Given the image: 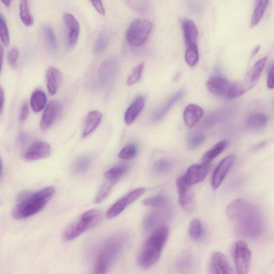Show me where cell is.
Listing matches in <instances>:
<instances>
[{"instance_id":"obj_1","label":"cell","mask_w":274,"mask_h":274,"mask_svg":"<svg viewBox=\"0 0 274 274\" xmlns=\"http://www.w3.org/2000/svg\"><path fill=\"white\" fill-rule=\"evenodd\" d=\"M226 213L240 236L248 238L260 236L264 230V220L260 210L252 203L244 199L235 200L228 204Z\"/></svg>"},{"instance_id":"obj_2","label":"cell","mask_w":274,"mask_h":274,"mask_svg":"<svg viewBox=\"0 0 274 274\" xmlns=\"http://www.w3.org/2000/svg\"><path fill=\"white\" fill-rule=\"evenodd\" d=\"M55 192V188L50 186L33 194H22L20 196L18 203L12 210V217L20 220L36 215L44 209Z\"/></svg>"},{"instance_id":"obj_3","label":"cell","mask_w":274,"mask_h":274,"mask_svg":"<svg viewBox=\"0 0 274 274\" xmlns=\"http://www.w3.org/2000/svg\"><path fill=\"white\" fill-rule=\"evenodd\" d=\"M169 233L168 228L162 226L156 228L151 234L138 256V262L141 268L148 269L158 262L168 240Z\"/></svg>"},{"instance_id":"obj_4","label":"cell","mask_w":274,"mask_h":274,"mask_svg":"<svg viewBox=\"0 0 274 274\" xmlns=\"http://www.w3.org/2000/svg\"><path fill=\"white\" fill-rule=\"evenodd\" d=\"M102 212L98 210L92 209L82 213L68 227L64 232L65 240H72L80 236L82 233L96 226L100 222Z\"/></svg>"},{"instance_id":"obj_5","label":"cell","mask_w":274,"mask_h":274,"mask_svg":"<svg viewBox=\"0 0 274 274\" xmlns=\"http://www.w3.org/2000/svg\"><path fill=\"white\" fill-rule=\"evenodd\" d=\"M126 242L124 235H116L106 240L98 251L94 268L106 272L116 260Z\"/></svg>"},{"instance_id":"obj_6","label":"cell","mask_w":274,"mask_h":274,"mask_svg":"<svg viewBox=\"0 0 274 274\" xmlns=\"http://www.w3.org/2000/svg\"><path fill=\"white\" fill-rule=\"evenodd\" d=\"M267 62L268 58L266 57L258 60L246 74L244 79L232 83L228 98H238L254 88L260 80Z\"/></svg>"},{"instance_id":"obj_7","label":"cell","mask_w":274,"mask_h":274,"mask_svg":"<svg viewBox=\"0 0 274 274\" xmlns=\"http://www.w3.org/2000/svg\"><path fill=\"white\" fill-rule=\"evenodd\" d=\"M153 24L147 20L137 19L128 29L126 40L132 46H142L146 42L152 32Z\"/></svg>"},{"instance_id":"obj_8","label":"cell","mask_w":274,"mask_h":274,"mask_svg":"<svg viewBox=\"0 0 274 274\" xmlns=\"http://www.w3.org/2000/svg\"><path fill=\"white\" fill-rule=\"evenodd\" d=\"M251 258L252 254L247 244L244 241L237 242L234 250V260L238 274H248Z\"/></svg>"},{"instance_id":"obj_9","label":"cell","mask_w":274,"mask_h":274,"mask_svg":"<svg viewBox=\"0 0 274 274\" xmlns=\"http://www.w3.org/2000/svg\"><path fill=\"white\" fill-rule=\"evenodd\" d=\"M146 192V188H140L133 190L117 201L106 212V218L112 219L118 216L124 210L136 200H138Z\"/></svg>"},{"instance_id":"obj_10","label":"cell","mask_w":274,"mask_h":274,"mask_svg":"<svg viewBox=\"0 0 274 274\" xmlns=\"http://www.w3.org/2000/svg\"><path fill=\"white\" fill-rule=\"evenodd\" d=\"M178 203L186 212H192L194 208V194L192 186L186 184L182 176L176 180Z\"/></svg>"},{"instance_id":"obj_11","label":"cell","mask_w":274,"mask_h":274,"mask_svg":"<svg viewBox=\"0 0 274 274\" xmlns=\"http://www.w3.org/2000/svg\"><path fill=\"white\" fill-rule=\"evenodd\" d=\"M118 62L115 58L106 60L100 65L98 70V80L102 87L111 84L116 74Z\"/></svg>"},{"instance_id":"obj_12","label":"cell","mask_w":274,"mask_h":274,"mask_svg":"<svg viewBox=\"0 0 274 274\" xmlns=\"http://www.w3.org/2000/svg\"><path fill=\"white\" fill-rule=\"evenodd\" d=\"M210 165L196 164L189 167L182 178L186 184L190 186L202 182L208 173Z\"/></svg>"},{"instance_id":"obj_13","label":"cell","mask_w":274,"mask_h":274,"mask_svg":"<svg viewBox=\"0 0 274 274\" xmlns=\"http://www.w3.org/2000/svg\"><path fill=\"white\" fill-rule=\"evenodd\" d=\"M234 162V157L232 155L225 157L218 165L212 180V187L214 190H217L222 184L228 172L230 170Z\"/></svg>"},{"instance_id":"obj_14","label":"cell","mask_w":274,"mask_h":274,"mask_svg":"<svg viewBox=\"0 0 274 274\" xmlns=\"http://www.w3.org/2000/svg\"><path fill=\"white\" fill-rule=\"evenodd\" d=\"M52 153L50 144L43 141H36L29 148L25 155L28 162L39 160L49 157Z\"/></svg>"},{"instance_id":"obj_15","label":"cell","mask_w":274,"mask_h":274,"mask_svg":"<svg viewBox=\"0 0 274 274\" xmlns=\"http://www.w3.org/2000/svg\"><path fill=\"white\" fill-rule=\"evenodd\" d=\"M62 104L57 100L51 101L46 108L42 118V130H48L54 123L62 112Z\"/></svg>"},{"instance_id":"obj_16","label":"cell","mask_w":274,"mask_h":274,"mask_svg":"<svg viewBox=\"0 0 274 274\" xmlns=\"http://www.w3.org/2000/svg\"><path fill=\"white\" fill-rule=\"evenodd\" d=\"M212 274H232V270L226 256L220 252L213 254L210 260Z\"/></svg>"},{"instance_id":"obj_17","label":"cell","mask_w":274,"mask_h":274,"mask_svg":"<svg viewBox=\"0 0 274 274\" xmlns=\"http://www.w3.org/2000/svg\"><path fill=\"white\" fill-rule=\"evenodd\" d=\"M232 83L226 78L215 76L210 78L207 82V88L210 92L215 95L228 97Z\"/></svg>"},{"instance_id":"obj_18","label":"cell","mask_w":274,"mask_h":274,"mask_svg":"<svg viewBox=\"0 0 274 274\" xmlns=\"http://www.w3.org/2000/svg\"><path fill=\"white\" fill-rule=\"evenodd\" d=\"M65 24L68 30V44L72 48L77 43L80 32V24L72 14H66L64 16Z\"/></svg>"},{"instance_id":"obj_19","label":"cell","mask_w":274,"mask_h":274,"mask_svg":"<svg viewBox=\"0 0 274 274\" xmlns=\"http://www.w3.org/2000/svg\"><path fill=\"white\" fill-rule=\"evenodd\" d=\"M185 95V92L184 90H180L176 93L174 94L171 96L168 100L162 104L154 112L152 120L155 122L162 120L171 109L172 106Z\"/></svg>"},{"instance_id":"obj_20","label":"cell","mask_w":274,"mask_h":274,"mask_svg":"<svg viewBox=\"0 0 274 274\" xmlns=\"http://www.w3.org/2000/svg\"><path fill=\"white\" fill-rule=\"evenodd\" d=\"M204 115L203 110L198 105L190 104L186 106L184 118L186 126L192 128L199 122Z\"/></svg>"},{"instance_id":"obj_21","label":"cell","mask_w":274,"mask_h":274,"mask_svg":"<svg viewBox=\"0 0 274 274\" xmlns=\"http://www.w3.org/2000/svg\"><path fill=\"white\" fill-rule=\"evenodd\" d=\"M182 26L187 48L196 44L198 36V30L195 22L191 20L184 18L182 20Z\"/></svg>"},{"instance_id":"obj_22","label":"cell","mask_w":274,"mask_h":274,"mask_svg":"<svg viewBox=\"0 0 274 274\" xmlns=\"http://www.w3.org/2000/svg\"><path fill=\"white\" fill-rule=\"evenodd\" d=\"M62 76L57 68L53 66L48 68L46 73L47 88L49 94L55 95L62 84Z\"/></svg>"},{"instance_id":"obj_23","label":"cell","mask_w":274,"mask_h":274,"mask_svg":"<svg viewBox=\"0 0 274 274\" xmlns=\"http://www.w3.org/2000/svg\"><path fill=\"white\" fill-rule=\"evenodd\" d=\"M144 100L143 96H139L128 106L124 115V121L127 125L132 124L144 108Z\"/></svg>"},{"instance_id":"obj_24","label":"cell","mask_w":274,"mask_h":274,"mask_svg":"<svg viewBox=\"0 0 274 274\" xmlns=\"http://www.w3.org/2000/svg\"><path fill=\"white\" fill-rule=\"evenodd\" d=\"M170 217V213L167 210H158L150 213L144 222V229L149 230L162 224Z\"/></svg>"},{"instance_id":"obj_25","label":"cell","mask_w":274,"mask_h":274,"mask_svg":"<svg viewBox=\"0 0 274 274\" xmlns=\"http://www.w3.org/2000/svg\"><path fill=\"white\" fill-rule=\"evenodd\" d=\"M102 114L98 111L90 112L86 118L82 134V138L92 133L101 123Z\"/></svg>"},{"instance_id":"obj_26","label":"cell","mask_w":274,"mask_h":274,"mask_svg":"<svg viewBox=\"0 0 274 274\" xmlns=\"http://www.w3.org/2000/svg\"><path fill=\"white\" fill-rule=\"evenodd\" d=\"M227 143L226 140L220 141L205 152L202 156V164L210 165L213 160L222 153L227 146Z\"/></svg>"},{"instance_id":"obj_27","label":"cell","mask_w":274,"mask_h":274,"mask_svg":"<svg viewBox=\"0 0 274 274\" xmlns=\"http://www.w3.org/2000/svg\"><path fill=\"white\" fill-rule=\"evenodd\" d=\"M268 124V118L262 113L251 114L246 119V124L250 128L258 130L264 128Z\"/></svg>"},{"instance_id":"obj_28","label":"cell","mask_w":274,"mask_h":274,"mask_svg":"<svg viewBox=\"0 0 274 274\" xmlns=\"http://www.w3.org/2000/svg\"><path fill=\"white\" fill-rule=\"evenodd\" d=\"M46 103V95L40 90H35L30 98V104L35 112H41L44 108Z\"/></svg>"},{"instance_id":"obj_29","label":"cell","mask_w":274,"mask_h":274,"mask_svg":"<svg viewBox=\"0 0 274 274\" xmlns=\"http://www.w3.org/2000/svg\"><path fill=\"white\" fill-rule=\"evenodd\" d=\"M268 4V0H260V1L257 2L250 20V26L251 28L254 27L260 24Z\"/></svg>"},{"instance_id":"obj_30","label":"cell","mask_w":274,"mask_h":274,"mask_svg":"<svg viewBox=\"0 0 274 274\" xmlns=\"http://www.w3.org/2000/svg\"><path fill=\"white\" fill-rule=\"evenodd\" d=\"M20 17L24 24L27 26H33L34 18L30 12L28 2L26 0L20 1L19 6Z\"/></svg>"},{"instance_id":"obj_31","label":"cell","mask_w":274,"mask_h":274,"mask_svg":"<svg viewBox=\"0 0 274 274\" xmlns=\"http://www.w3.org/2000/svg\"><path fill=\"white\" fill-rule=\"evenodd\" d=\"M143 204L146 206L162 208H164L168 204V199L166 196L162 194H158L150 196L142 202Z\"/></svg>"},{"instance_id":"obj_32","label":"cell","mask_w":274,"mask_h":274,"mask_svg":"<svg viewBox=\"0 0 274 274\" xmlns=\"http://www.w3.org/2000/svg\"><path fill=\"white\" fill-rule=\"evenodd\" d=\"M118 182V180H106V182H104V184L97 194L95 198V202L100 204L105 200L106 198L109 196L112 188L115 186Z\"/></svg>"},{"instance_id":"obj_33","label":"cell","mask_w":274,"mask_h":274,"mask_svg":"<svg viewBox=\"0 0 274 274\" xmlns=\"http://www.w3.org/2000/svg\"><path fill=\"white\" fill-rule=\"evenodd\" d=\"M92 158L88 156H83L78 158L72 166V171L75 174H82L89 168Z\"/></svg>"},{"instance_id":"obj_34","label":"cell","mask_w":274,"mask_h":274,"mask_svg":"<svg viewBox=\"0 0 274 274\" xmlns=\"http://www.w3.org/2000/svg\"><path fill=\"white\" fill-rule=\"evenodd\" d=\"M128 170V166L126 165L115 166L106 171L104 174V176L106 180L118 181L127 172Z\"/></svg>"},{"instance_id":"obj_35","label":"cell","mask_w":274,"mask_h":274,"mask_svg":"<svg viewBox=\"0 0 274 274\" xmlns=\"http://www.w3.org/2000/svg\"><path fill=\"white\" fill-rule=\"evenodd\" d=\"M189 234L195 240L201 239L203 235V228L199 219H194L189 226Z\"/></svg>"},{"instance_id":"obj_36","label":"cell","mask_w":274,"mask_h":274,"mask_svg":"<svg viewBox=\"0 0 274 274\" xmlns=\"http://www.w3.org/2000/svg\"><path fill=\"white\" fill-rule=\"evenodd\" d=\"M200 54L197 46L194 44L187 48L185 58L186 63L190 66L194 67L198 62Z\"/></svg>"},{"instance_id":"obj_37","label":"cell","mask_w":274,"mask_h":274,"mask_svg":"<svg viewBox=\"0 0 274 274\" xmlns=\"http://www.w3.org/2000/svg\"><path fill=\"white\" fill-rule=\"evenodd\" d=\"M173 166L174 163L170 160L162 158L154 164L153 170L156 174H162L170 172Z\"/></svg>"},{"instance_id":"obj_38","label":"cell","mask_w":274,"mask_h":274,"mask_svg":"<svg viewBox=\"0 0 274 274\" xmlns=\"http://www.w3.org/2000/svg\"><path fill=\"white\" fill-rule=\"evenodd\" d=\"M109 37L108 34L102 32L98 36L94 46V52L96 54H100L108 46Z\"/></svg>"},{"instance_id":"obj_39","label":"cell","mask_w":274,"mask_h":274,"mask_svg":"<svg viewBox=\"0 0 274 274\" xmlns=\"http://www.w3.org/2000/svg\"><path fill=\"white\" fill-rule=\"evenodd\" d=\"M195 264L196 262L194 257L192 254H186L180 258L178 266L181 270L188 272L194 268Z\"/></svg>"},{"instance_id":"obj_40","label":"cell","mask_w":274,"mask_h":274,"mask_svg":"<svg viewBox=\"0 0 274 274\" xmlns=\"http://www.w3.org/2000/svg\"><path fill=\"white\" fill-rule=\"evenodd\" d=\"M205 140V136L203 134L196 133L190 134L187 140L188 148L191 150L196 149L200 146Z\"/></svg>"},{"instance_id":"obj_41","label":"cell","mask_w":274,"mask_h":274,"mask_svg":"<svg viewBox=\"0 0 274 274\" xmlns=\"http://www.w3.org/2000/svg\"><path fill=\"white\" fill-rule=\"evenodd\" d=\"M144 68V64L141 63L136 66L130 75H129L126 84L128 86H132L140 79Z\"/></svg>"},{"instance_id":"obj_42","label":"cell","mask_w":274,"mask_h":274,"mask_svg":"<svg viewBox=\"0 0 274 274\" xmlns=\"http://www.w3.org/2000/svg\"><path fill=\"white\" fill-rule=\"evenodd\" d=\"M138 148L134 144H129L120 150L119 157L123 160H130L136 157Z\"/></svg>"},{"instance_id":"obj_43","label":"cell","mask_w":274,"mask_h":274,"mask_svg":"<svg viewBox=\"0 0 274 274\" xmlns=\"http://www.w3.org/2000/svg\"><path fill=\"white\" fill-rule=\"evenodd\" d=\"M0 40L6 46L10 44L8 28L1 14H0Z\"/></svg>"},{"instance_id":"obj_44","label":"cell","mask_w":274,"mask_h":274,"mask_svg":"<svg viewBox=\"0 0 274 274\" xmlns=\"http://www.w3.org/2000/svg\"><path fill=\"white\" fill-rule=\"evenodd\" d=\"M44 32L53 52H56L58 50V43L56 35L52 30L49 26H45Z\"/></svg>"},{"instance_id":"obj_45","label":"cell","mask_w":274,"mask_h":274,"mask_svg":"<svg viewBox=\"0 0 274 274\" xmlns=\"http://www.w3.org/2000/svg\"><path fill=\"white\" fill-rule=\"evenodd\" d=\"M19 52L17 48H12L8 55V60L11 68H16L18 66Z\"/></svg>"},{"instance_id":"obj_46","label":"cell","mask_w":274,"mask_h":274,"mask_svg":"<svg viewBox=\"0 0 274 274\" xmlns=\"http://www.w3.org/2000/svg\"><path fill=\"white\" fill-rule=\"evenodd\" d=\"M29 114V108L27 103L22 104L20 114V121H24L26 120Z\"/></svg>"},{"instance_id":"obj_47","label":"cell","mask_w":274,"mask_h":274,"mask_svg":"<svg viewBox=\"0 0 274 274\" xmlns=\"http://www.w3.org/2000/svg\"><path fill=\"white\" fill-rule=\"evenodd\" d=\"M268 86L269 88L272 89L274 85V66L272 64L270 66L268 74Z\"/></svg>"},{"instance_id":"obj_48","label":"cell","mask_w":274,"mask_h":274,"mask_svg":"<svg viewBox=\"0 0 274 274\" xmlns=\"http://www.w3.org/2000/svg\"><path fill=\"white\" fill-rule=\"evenodd\" d=\"M91 2H92V4H93V6L95 8L96 10L100 14L104 16V15L105 14V10L104 9L102 2L94 1Z\"/></svg>"},{"instance_id":"obj_49","label":"cell","mask_w":274,"mask_h":274,"mask_svg":"<svg viewBox=\"0 0 274 274\" xmlns=\"http://www.w3.org/2000/svg\"><path fill=\"white\" fill-rule=\"evenodd\" d=\"M4 95L2 88L0 86V114H2L4 108Z\"/></svg>"},{"instance_id":"obj_50","label":"cell","mask_w":274,"mask_h":274,"mask_svg":"<svg viewBox=\"0 0 274 274\" xmlns=\"http://www.w3.org/2000/svg\"><path fill=\"white\" fill-rule=\"evenodd\" d=\"M4 50L2 46L0 45V74H1L4 62Z\"/></svg>"},{"instance_id":"obj_51","label":"cell","mask_w":274,"mask_h":274,"mask_svg":"<svg viewBox=\"0 0 274 274\" xmlns=\"http://www.w3.org/2000/svg\"><path fill=\"white\" fill-rule=\"evenodd\" d=\"M260 45L257 46L253 50L252 52V53H251L250 57L251 58H254L258 52V51H260Z\"/></svg>"},{"instance_id":"obj_52","label":"cell","mask_w":274,"mask_h":274,"mask_svg":"<svg viewBox=\"0 0 274 274\" xmlns=\"http://www.w3.org/2000/svg\"><path fill=\"white\" fill-rule=\"evenodd\" d=\"M2 2L6 6H9L11 4L12 2L8 1H8H2Z\"/></svg>"},{"instance_id":"obj_53","label":"cell","mask_w":274,"mask_h":274,"mask_svg":"<svg viewBox=\"0 0 274 274\" xmlns=\"http://www.w3.org/2000/svg\"><path fill=\"white\" fill-rule=\"evenodd\" d=\"M2 170V166L1 160H0V174H1Z\"/></svg>"}]
</instances>
